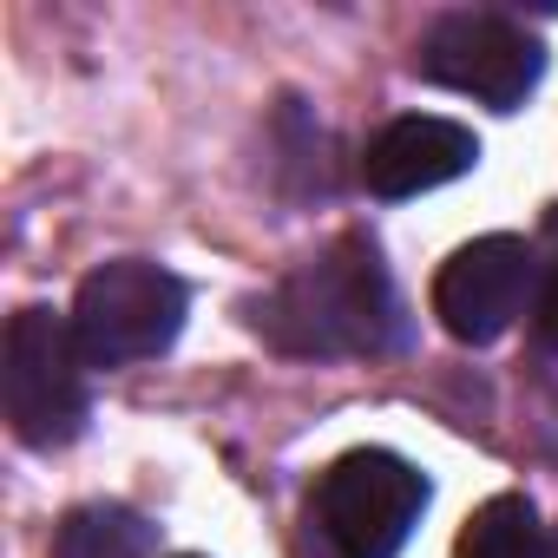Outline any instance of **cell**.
Returning <instances> with one entry per match:
<instances>
[{"instance_id": "7a4b0ae2", "label": "cell", "mask_w": 558, "mask_h": 558, "mask_svg": "<svg viewBox=\"0 0 558 558\" xmlns=\"http://www.w3.org/2000/svg\"><path fill=\"white\" fill-rule=\"evenodd\" d=\"M0 401L21 447H66L86 427V355L73 342V316L21 310L0 349Z\"/></svg>"}, {"instance_id": "8992f818", "label": "cell", "mask_w": 558, "mask_h": 558, "mask_svg": "<svg viewBox=\"0 0 558 558\" xmlns=\"http://www.w3.org/2000/svg\"><path fill=\"white\" fill-rule=\"evenodd\" d=\"M532 290V250L525 236H473L434 276V316L453 342H499Z\"/></svg>"}, {"instance_id": "5b68a950", "label": "cell", "mask_w": 558, "mask_h": 558, "mask_svg": "<svg viewBox=\"0 0 558 558\" xmlns=\"http://www.w3.org/2000/svg\"><path fill=\"white\" fill-rule=\"evenodd\" d=\"M434 86L447 93H466L493 112H512L538 73H545V53L525 27L499 21V14H440L421 40V60H414Z\"/></svg>"}, {"instance_id": "30bf717a", "label": "cell", "mask_w": 558, "mask_h": 558, "mask_svg": "<svg viewBox=\"0 0 558 558\" xmlns=\"http://www.w3.org/2000/svg\"><path fill=\"white\" fill-rule=\"evenodd\" d=\"M532 329H538V342L558 355V269L545 276V290H538V303H532Z\"/></svg>"}, {"instance_id": "277c9868", "label": "cell", "mask_w": 558, "mask_h": 558, "mask_svg": "<svg viewBox=\"0 0 558 558\" xmlns=\"http://www.w3.org/2000/svg\"><path fill=\"white\" fill-rule=\"evenodd\" d=\"M178 329H184V283L138 256L93 269L73 296V342L86 368H125L145 355H165Z\"/></svg>"}, {"instance_id": "3957f363", "label": "cell", "mask_w": 558, "mask_h": 558, "mask_svg": "<svg viewBox=\"0 0 558 558\" xmlns=\"http://www.w3.org/2000/svg\"><path fill=\"white\" fill-rule=\"evenodd\" d=\"M421 506H427V480L401 453L355 447L316 480L310 519L329 558H395L408 532L421 525Z\"/></svg>"}, {"instance_id": "52a82bcc", "label": "cell", "mask_w": 558, "mask_h": 558, "mask_svg": "<svg viewBox=\"0 0 558 558\" xmlns=\"http://www.w3.org/2000/svg\"><path fill=\"white\" fill-rule=\"evenodd\" d=\"M473 158H480V145H473L466 125L434 119V112H414V119H395L368 145L362 178H368L375 197H421V191L453 184L460 171H473Z\"/></svg>"}, {"instance_id": "9c48e42d", "label": "cell", "mask_w": 558, "mask_h": 558, "mask_svg": "<svg viewBox=\"0 0 558 558\" xmlns=\"http://www.w3.org/2000/svg\"><path fill=\"white\" fill-rule=\"evenodd\" d=\"M53 558H151V525L125 506H86L60 525Z\"/></svg>"}, {"instance_id": "ba28073f", "label": "cell", "mask_w": 558, "mask_h": 558, "mask_svg": "<svg viewBox=\"0 0 558 558\" xmlns=\"http://www.w3.org/2000/svg\"><path fill=\"white\" fill-rule=\"evenodd\" d=\"M453 558H551V538H545L525 493H499L460 525Z\"/></svg>"}, {"instance_id": "6da1fadb", "label": "cell", "mask_w": 558, "mask_h": 558, "mask_svg": "<svg viewBox=\"0 0 558 558\" xmlns=\"http://www.w3.org/2000/svg\"><path fill=\"white\" fill-rule=\"evenodd\" d=\"M256 329L296 355H375V349H395L401 303H395L381 256L362 236H342L269 296Z\"/></svg>"}]
</instances>
